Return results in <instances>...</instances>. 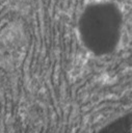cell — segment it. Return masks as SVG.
I'll return each instance as SVG.
<instances>
[{
  "instance_id": "obj_1",
  "label": "cell",
  "mask_w": 132,
  "mask_h": 133,
  "mask_svg": "<svg viewBox=\"0 0 132 133\" xmlns=\"http://www.w3.org/2000/svg\"><path fill=\"white\" fill-rule=\"evenodd\" d=\"M121 24L120 11L110 4L89 7L83 15L81 34L84 43L95 52L109 51L116 41Z\"/></svg>"
}]
</instances>
